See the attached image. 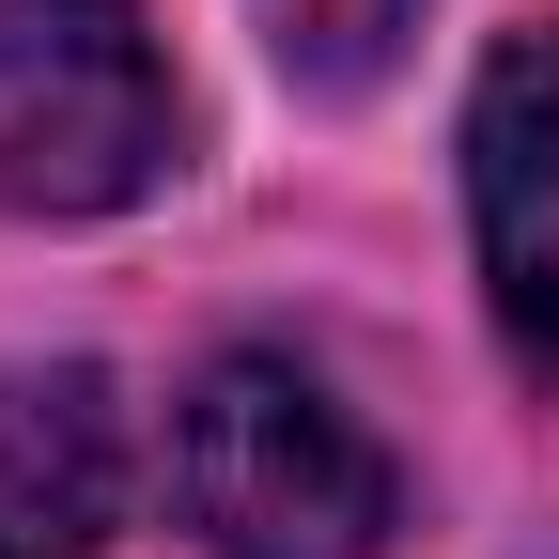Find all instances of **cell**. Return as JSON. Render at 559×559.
Returning a JSON list of instances; mask_svg holds the SVG:
<instances>
[{"mask_svg": "<svg viewBox=\"0 0 559 559\" xmlns=\"http://www.w3.org/2000/svg\"><path fill=\"white\" fill-rule=\"evenodd\" d=\"M171 498L202 559H373L389 544V451L358 436V404L296 358H218L171 419Z\"/></svg>", "mask_w": 559, "mask_h": 559, "instance_id": "cell-1", "label": "cell"}, {"mask_svg": "<svg viewBox=\"0 0 559 559\" xmlns=\"http://www.w3.org/2000/svg\"><path fill=\"white\" fill-rule=\"evenodd\" d=\"M171 156V79L140 0H0V202L109 218Z\"/></svg>", "mask_w": 559, "mask_h": 559, "instance_id": "cell-2", "label": "cell"}, {"mask_svg": "<svg viewBox=\"0 0 559 559\" xmlns=\"http://www.w3.org/2000/svg\"><path fill=\"white\" fill-rule=\"evenodd\" d=\"M466 218L513 358L559 389V32H513L466 94Z\"/></svg>", "mask_w": 559, "mask_h": 559, "instance_id": "cell-3", "label": "cell"}, {"mask_svg": "<svg viewBox=\"0 0 559 559\" xmlns=\"http://www.w3.org/2000/svg\"><path fill=\"white\" fill-rule=\"evenodd\" d=\"M124 513V404L109 373H0V559H94Z\"/></svg>", "mask_w": 559, "mask_h": 559, "instance_id": "cell-4", "label": "cell"}, {"mask_svg": "<svg viewBox=\"0 0 559 559\" xmlns=\"http://www.w3.org/2000/svg\"><path fill=\"white\" fill-rule=\"evenodd\" d=\"M404 32H419V0H264V47L296 79H326V94H358Z\"/></svg>", "mask_w": 559, "mask_h": 559, "instance_id": "cell-5", "label": "cell"}]
</instances>
